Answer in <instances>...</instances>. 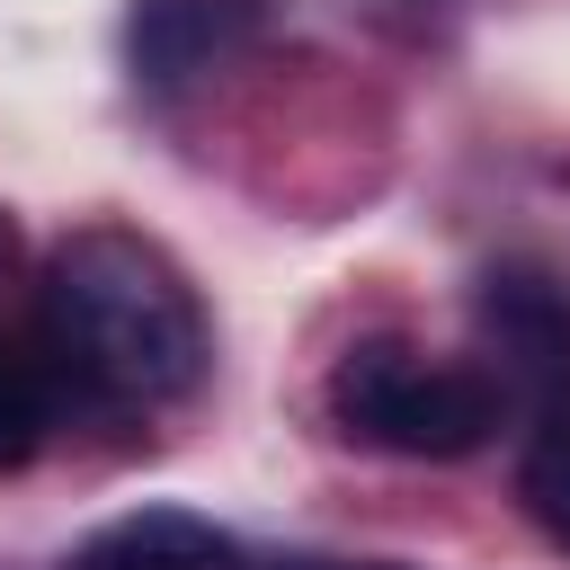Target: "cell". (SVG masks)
Returning <instances> with one entry per match:
<instances>
[{"label":"cell","mask_w":570,"mask_h":570,"mask_svg":"<svg viewBox=\"0 0 570 570\" xmlns=\"http://www.w3.org/2000/svg\"><path fill=\"white\" fill-rule=\"evenodd\" d=\"M36 303H45L53 365L107 410H169L214 365V321H205L187 267L125 223L62 232Z\"/></svg>","instance_id":"obj_1"},{"label":"cell","mask_w":570,"mask_h":570,"mask_svg":"<svg viewBox=\"0 0 570 570\" xmlns=\"http://www.w3.org/2000/svg\"><path fill=\"white\" fill-rule=\"evenodd\" d=\"M321 401H330L338 436L401 454V463H463L499 436V410H508L490 365H454V356H428L410 338H356L330 365Z\"/></svg>","instance_id":"obj_2"},{"label":"cell","mask_w":570,"mask_h":570,"mask_svg":"<svg viewBox=\"0 0 570 570\" xmlns=\"http://www.w3.org/2000/svg\"><path fill=\"white\" fill-rule=\"evenodd\" d=\"M472 330L490 347V383L517 392L543 428H570V267L499 258L472 285Z\"/></svg>","instance_id":"obj_3"},{"label":"cell","mask_w":570,"mask_h":570,"mask_svg":"<svg viewBox=\"0 0 570 570\" xmlns=\"http://www.w3.org/2000/svg\"><path fill=\"white\" fill-rule=\"evenodd\" d=\"M249 36H258V0H134L125 9V62L142 89H187Z\"/></svg>","instance_id":"obj_4"},{"label":"cell","mask_w":570,"mask_h":570,"mask_svg":"<svg viewBox=\"0 0 570 570\" xmlns=\"http://www.w3.org/2000/svg\"><path fill=\"white\" fill-rule=\"evenodd\" d=\"M223 561H232V543L205 517H187V508H134V517L98 525L62 570H223Z\"/></svg>","instance_id":"obj_5"},{"label":"cell","mask_w":570,"mask_h":570,"mask_svg":"<svg viewBox=\"0 0 570 570\" xmlns=\"http://www.w3.org/2000/svg\"><path fill=\"white\" fill-rule=\"evenodd\" d=\"M45 419H53V401H45V365H27L18 347H0V472H27V463H36Z\"/></svg>","instance_id":"obj_6"},{"label":"cell","mask_w":570,"mask_h":570,"mask_svg":"<svg viewBox=\"0 0 570 570\" xmlns=\"http://www.w3.org/2000/svg\"><path fill=\"white\" fill-rule=\"evenodd\" d=\"M517 499H525L534 534H543L552 552H570V428H543V436H534V454H525V472H517Z\"/></svg>","instance_id":"obj_7"},{"label":"cell","mask_w":570,"mask_h":570,"mask_svg":"<svg viewBox=\"0 0 570 570\" xmlns=\"http://www.w3.org/2000/svg\"><path fill=\"white\" fill-rule=\"evenodd\" d=\"M276 570H392V561H276Z\"/></svg>","instance_id":"obj_8"}]
</instances>
